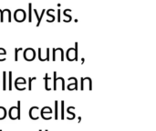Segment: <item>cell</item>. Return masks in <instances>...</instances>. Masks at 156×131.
Segmentation results:
<instances>
[{
  "mask_svg": "<svg viewBox=\"0 0 156 131\" xmlns=\"http://www.w3.org/2000/svg\"><path fill=\"white\" fill-rule=\"evenodd\" d=\"M6 116V111L5 109V108L3 107H0V120L4 119Z\"/></svg>",
  "mask_w": 156,
  "mask_h": 131,
  "instance_id": "obj_5",
  "label": "cell"
},
{
  "mask_svg": "<svg viewBox=\"0 0 156 131\" xmlns=\"http://www.w3.org/2000/svg\"><path fill=\"white\" fill-rule=\"evenodd\" d=\"M24 57L27 61H31L35 58V51L32 48H27L24 51Z\"/></svg>",
  "mask_w": 156,
  "mask_h": 131,
  "instance_id": "obj_1",
  "label": "cell"
},
{
  "mask_svg": "<svg viewBox=\"0 0 156 131\" xmlns=\"http://www.w3.org/2000/svg\"><path fill=\"white\" fill-rule=\"evenodd\" d=\"M48 74H47L45 77V88H46V90H50V88L48 85Z\"/></svg>",
  "mask_w": 156,
  "mask_h": 131,
  "instance_id": "obj_9",
  "label": "cell"
},
{
  "mask_svg": "<svg viewBox=\"0 0 156 131\" xmlns=\"http://www.w3.org/2000/svg\"><path fill=\"white\" fill-rule=\"evenodd\" d=\"M75 60H78V43H75Z\"/></svg>",
  "mask_w": 156,
  "mask_h": 131,
  "instance_id": "obj_16",
  "label": "cell"
},
{
  "mask_svg": "<svg viewBox=\"0 0 156 131\" xmlns=\"http://www.w3.org/2000/svg\"><path fill=\"white\" fill-rule=\"evenodd\" d=\"M0 131H2V130H0Z\"/></svg>",
  "mask_w": 156,
  "mask_h": 131,
  "instance_id": "obj_24",
  "label": "cell"
},
{
  "mask_svg": "<svg viewBox=\"0 0 156 131\" xmlns=\"http://www.w3.org/2000/svg\"><path fill=\"white\" fill-rule=\"evenodd\" d=\"M20 105H21V103H20V101H17V119L18 120H20V119H21V115H20Z\"/></svg>",
  "mask_w": 156,
  "mask_h": 131,
  "instance_id": "obj_8",
  "label": "cell"
},
{
  "mask_svg": "<svg viewBox=\"0 0 156 131\" xmlns=\"http://www.w3.org/2000/svg\"><path fill=\"white\" fill-rule=\"evenodd\" d=\"M45 131H48V130H45Z\"/></svg>",
  "mask_w": 156,
  "mask_h": 131,
  "instance_id": "obj_22",
  "label": "cell"
},
{
  "mask_svg": "<svg viewBox=\"0 0 156 131\" xmlns=\"http://www.w3.org/2000/svg\"><path fill=\"white\" fill-rule=\"evenodd\" d=\"M59 80L61 81V83H62V90H64L65 89V85H64V79L62 78H59Z\"/></svg>",
  "mask_w": 156,
  "mask_h": 131,
  "instance_id": "obj_20",
  "label": "cell"
},
{
  "mask_svg": "<svg viewBox=\"0 0 156 131\" xmlns=\"http://www.w3.org/2000/svg\"><path fill=\"white\" fill-rule=\"evenodd\" d=\"M45 112H48V113H51V109L50 108H48V107H47V108H44L42 110H41V113H45Z\"/></svg>",
  "mask_w": 156,
  "mask_h": 131,
  "instance_id": "obj_13",
  "label": "cell"
},
{
  "mask_svg": "<svg viewBox=\"0 0 156 131\" xmlns=\"http://www.w3.org/2000/svg\"><path fill=\"white\" fill-rule=\"evenodd\" d=\"M55 119H58V101H55Z\"/></svg>",
  "mask_w": 156,
  "mask_h": 131,
  "instance_id": "obj_11",
  "label": "cell"
},
{
  "mask_svg": "<svg viewBox=\"0 0 156 131\" xmlns=\"http://www.w3.org/2000/svg\"><path fill=\"white\" fill-rule=\"evenodd\" d=\"M61 119H64V101H61Z\"/></svg>",
  "mask_w": 156,
  "mask_h": 131,
  "instance_id": "obj_12",
  "label": "cell"
},
{
  "mask_svg": "<svg viewBox=\"0 0 156 131\" xmlns=\"http://www.w3.org/2000/svg\"><path fill=\"white\" fill-rule=\"evenodd\" d=\"M3 77H4V88H3V89L4 90H5V72H3Z\"/></svg>",
  "mask_w": 156,
  "mask_h": 131,
  "instance_id": "obj_18",
  "label": "cell"
},
{
  "mask_svg": "<svg viewBox=\"0 0 156 131\" xmlns=\"http://www.w3.org/2000/svg\"><path fill=\"white\" fill-rule=\"evenodd\" d=\"M36 78H29V79H28V80H29V86H28V89H29V90H31V89H32V86H31V83H32V81H33V80H35Z\"/></svg>",
  "mask_w": 156,
  "mask_h": 131,
  "instance_id": "obj_17",
  "label": "cell"
},
{
  "mask_svg": "<svg viewBox=\"0 0 156 131\" xmlns=\"http://www.w3.org/2000/svg\"><path fill=\"white\" fill-rule=\"evenodd\" d=\"M56 72H54V79H56ZM56 82H57V80H54V90H56L57 89V86H56Z\"/></svg>",
  "mask_w": 156,
  "mask_h": 131,
  "instance_id": "obj_19",
  "label": "cell"
},
{
  "mask_svg": "<svg viewBox=\"0 0 156 131\" xmlns=\"http://www.w3.org/2000/svg\"><path fill=\"white\" fill-rule=\"evenodd\" d=\"M31 10H32V4L29 3V22L32 21V13H31Z\"/></svg>",
  "mask_w": 156,
  "mask_h": 131,
  "instance_id": "obj_15",
  "label": "cell"
},
{
  "mask_svg": "<svg viewBox=\"0 0 156 131\" xmlns=\"http://www.w3.org/2000/svg\"><path fill=\"white\" fill-rule=\"evenodd\" d=\"M34 12H35V14H36V16H37V26H39V24H40V22H41V19H42V17H43V16H44L45 10H43V11H42V14H41L40 16H38V15H37V10H36V9L34 10Z\"/></svg>",
  "mask_w": 156,
  "mask_h": 131,
  "instance_id": "obj_4",
  "label": "cell"
},
{
  "mask_svg": "<svg viewBox=\"0 0 156 131\" xmlns=\"http://www.w3.org/2000/svg\"><path fill=\"white\" fill-rule=\"evenodd\" d=\"M22 11L23 10H17V11H16V13H15V18H16V20H17L18 21V19H19V16H25L26 17V13L24 12L22 15H20L21 13H22Z\"/></svg>",
  "mask_w": 156,
  "mask_h": 131,
  "instance_id": "obj_6",
  "label": "cell"
},
{
  "mask_svg": "<svg viewBox=\"0 0 156 131\" xmlns=\"http://www.w3.org/2000/svg\"><path fill=\"white\" fill-rule=\"evenodd\" d=\"M9 118L11 119H17V109L16 107H12L9 110Z\"/></svg>",
  "mask_w": 156,
  "mask_h": 131,
  "instance_id": "obj_3",
  "label": "cell"
},
{
  "mask_svg": "<svg viewBox=\"0 0 156 131\" xmlns=\"http://www.w3.org/2000/svg\"><path fill=\"white\" fill-rule=\"evenodd\" d=\"M38 108L37 107H33V108H31L30 109V110H29V117H30V119H33V120H37V119H39V117H37V116H36L35 114H34V112H37V111H38Z\"/></svg>",
  "mask_w": 156,
  "mask_h": 131,
  "instance_id": "obj_2",
  "label": "cell"
},
{
  "mask_svg": "<svg viewBox=\"0 0 156 131\" xmlns=\"http://www.w3.org/2000/svg\"><path fill=\"white\" fill-rule=\"evenodd\" d=\"M86 80H88L90 83H91V80H90V78H86ZM84 81H85V78H84V80H83V78H81V90H83L84 89Z\"/></svg>",
  "mask_w": 156,
  "mask_h": 131,
  "instance_id": "obj_10",
  "label": "cell"
},
{
  "mask_svg": "<svg viewBox=\"0 0 156 131\" xmlns=\"http://www.w3.org/2000/svg\"><path fill=\"white\" fill-rule=\"evenodd\" d=\"M81 121V118L80 117H79V122H80Z\"/></svg>",
  "mask_w": 156,
  "mask_h": 131,
  "instance_id": "obj_21",
  "label": "cell"
},
{
  "mask_svg": "<svg viewBox=\"0 0 156 131\" xmlns=\"http://www.w3.org/2000/svg\"><path fill=\"white\" fill-rule=\"evenodd\" d=\"M39 131H41V130H39Z\"/></svg>",
  "mask_w": 156,
  "mask_h": 131,
  "instance_id": "obj_23",
  "label": "cell"
},
{
  "mask_svg": "<svg viewBox=\"0 0 156 131\" xmlns=\"http://www.w3.org/2000/svg\"><path fill=\"white\" fill-rule=\"evenodd\" d=\"M8 89L12 90V72H9V79H8Z\"/></svg>",
  "mask_w": 156,
  "mask_h": 131,
  "instance_id": "obj_7",
  "label": "cell"
},
{
  "mask_svg": "<svg viewBox=\"0 0 156 131\" xmlns=\"http://www.w3.org/2000/svg\"><path fill=\"white\" fill-rule=\"evenodd\" d=\"M20 50H22V48H16L15 49V61H17V59H18V57H17V54H18V51H20Z\"/></svg>",
  "mask_w": 156,
  "mask_h": 131,
  "instance_id": "obj_14",
  "label": "cell"
}]
</instances>
